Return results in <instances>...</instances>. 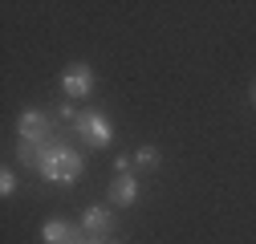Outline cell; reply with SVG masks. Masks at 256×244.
Listing matches in <instances>:
<instances>
[{
	"instance_id": "1",
	"label": "cell",
	"mask_w": 256,
	"mask_h": 244,
	"mask_svg": "<svg viewBox=\"0 0 256 244\" xmlns=\"http://www.w3.org/2000/svg\"><path fill=\"white\" fill-rule=\"evenodd\" d=\"M49 183H61V188H70V183H78L82 179V171H86V163H82V155L74 146H66V142H53V146H45L41 155H37V163H33Z\"/></svg>"
},
{
	"instance_id": "2",
	"label": "cell",
	"mask_w": 256,
	"mask_h": 244,
	"mask_svg": "<svg viewBox=\"0 0 256 244\" xmlns=\"http://www.w3.org/2000/svg\"><path fill=\"white\" fill-rule=\"evenodd\" d=\"M16 130H20V159H24V163H37L41 150L57 142V134H53V118H49L45 110H24L20 122H16Z\"/></svg>"
},
{
	"instance_id": "3",
	"label": "cell",
	"mask_w": 256,
	"mask_h": 244,
	"mask_svg": "<svg viewBox=\"0 0 256 244\" xmlns=\"http://www.w3.org/2000/svg\"><path fill=\"white\" fill-rule=\"evenodd\" d=\"M74 126H78V134H82L90 146H98V150L110 146V138H114V134H110V122H106L102 114H78Z\"/></svg>"
},
{
	"instance_id": "4",
	"label": "cell",
	"mask_w": 256,
	"mask_h": 244,
	"mask_svg": "<svg viewBox=\"0 0 256 244\" xmlns=\"http://www.w3.org/2000/svg\"><path fill=\"white\" fill-rule=\"evenodd\" d=\"M61 86H66V94H70V98H86L90 90H94V70L82 66V61H74V66L61 74Z\"/></svg>"
},
{
	"instance_id": "5",
	"label": "cell",
	"mask_w": 256,
	"mask_h": 244,
	"mask_svg": "<svg viewBox=\"0 0 256 244\" xmlns=\"http://www.w3.org/2000/svg\"><path fill=\"white\" fill-rule=\"evenodd\" d=\"M41 236H45V244H90V240L82 236V228H74V224H66V220H45Z\"/></svg>"
},
{
	"instance_id": "6",
	"label": "cell",
	"mask_w": 256,
	"mask_h": 244,
	"mask_svg": "<svg viewBox=\"0 0 256 244\" xmlns=\"http://www.w3.org/2000/svg\"><path fill=\"white\" fill-rule=\"evenodd\" d=\"M138 200V183H134V175L130 171H118V179L110 183V204H134Z\"/></svg>"
},
{
	"instance_id": "7",
	"label": "cell",
	"mask_w": 256,
	"mask_h": 244,
	"mask_svg": "<svg viewBox=\"0 0 256 244\" xmlns=\"http://www.w3.org/2000/svg\"><path fill=\"white\" fill-rule=\"evenodd\" d=\"M82 228H86V232H94V236L110 232V228H114V216H110V208H90L86 216H82Z\"/></svg>"
},
{
	"instance_id": "8",
	"label": "cell",
	"mask_w": 256,
	"mask_h": 244,
	"mask_svg": "<svg viewBox=\"0 0 256 244\" xmlns=\"http://www.w3.org/2000/svg\"><path fill=\"white\" fill-rule=\"evenodd\" d=\"M134 159H138L142 167H158V150H154V146H142V150H138Z\"/></svg>"
},
{
	"instance_id": "9",
	"label": "cell",
	"mask_w": 256,
	"mask_h": 244,
	"mask_svg": "<svg viewBox=\"0 0 256 244\" xmlns=\"http://www.w3.org/2000/svg\"><path fill=\"white\" fill-rule=\"evenodd\" d=\"M12 188H16V175L4 171V175H0V196H12Z\"/></svg>"
},
{
	"instance_id": "10",
	"label": "cell",
	"mask_w": 256,
	"mask_h": 244,
	"mask_svg": "<svg viewBox=\"0 0 256 244\" xmlns=\"http://www.w3.org/2000/svg\"><path fill=\"white\" fill-rule=\"evenodd\" d=\"M252 106H256V82H252Z\"/></svg>"
},
{
	"instance_id": "11",
	"label": "cell",
	"mask_w": 256,
	"mask_h": 244,
	"mask_svg": "<svg viewBox=\"0 0 256 244\" xmlns=\"http://www.w3.org/2000/svg\"><path fill=\"white\" fill-rule=\"evenodd\" d=\"M90 244H102V240H90Z\"/></svg>"
}]
</instances>
